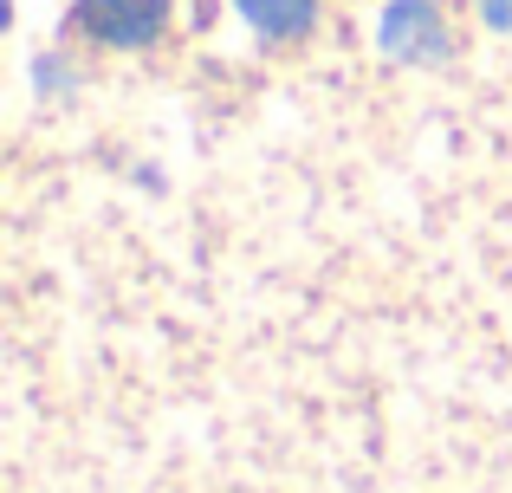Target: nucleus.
Masks as SVG:
<instances>
[{
  "mask_svg": "<svg viewBox=\"0 0 512 493\" xmlns=\"http://www.w3.org/2000/svg\"><path fill=\"white\" fill-rule=\"evenodd\" d=\"M376 46L396 65H441L454 52V39H448V20H441L435 0H389L383 26H376Z\"/></svg>",
  "mask_w": 512,
  "mask_h": 493,
  "instance_id": "1",
  "label": "nucleus"
},
{
  "mask_svg": "<svg viewBox=\"0 0 512 493\" xmlns=\"http://www.w3.org/2000/svg\"><path fill=\"white\" fill-rule=\"evenodd\" d=\"M480 13H487V26H500V33H512V0H480Z\"/></svg>",
  "mask_w": 512,
  "mask_h": 493,
  "instance_id": "4",
  "label": "nucleus"
},
{
  "mask_svg": "<svg viewBox=\"0 0 512 493\" xmlns=\"http://www.w3.org/2000/svg\"><path fill=\"white\" fill-rule=\"evenodd\" d=\"M78 26H85L91 39H104V46H150V39H163L169 26V0H78Z\"/></svg>",
  "mask_w": 512,
  "mask_h": 493,
  "instance_id": "2",
  "label": "nucleus"
},
{
  "mask_svg": "<svg viewBox=\"0 0 512 493\" xmlns=\"http://www.w3.org/2000/svg\"><path fill=\"white\" fill-rule=\"evenodd\" d=\"M240 13L253 20V33L266 39H305L318 20V0H234Z\"/></svg>",
  "mask_w": 512,
  "mask_h": 493,
  "instance_id": "3",
  "label": "nucleus"
}]
</instances>
